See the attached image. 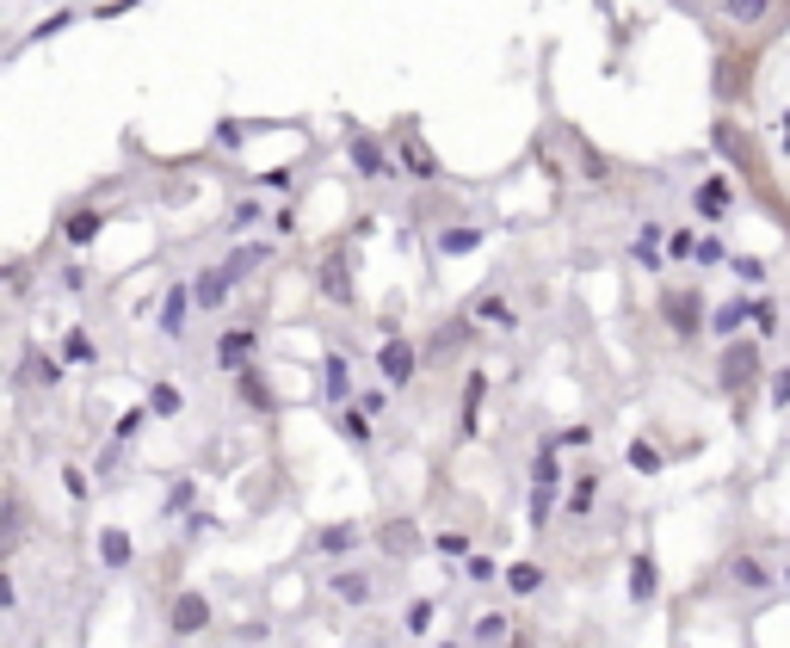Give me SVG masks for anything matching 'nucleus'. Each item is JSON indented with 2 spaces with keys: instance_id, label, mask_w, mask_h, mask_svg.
I'll use <instances>...</instances> for the list:
<instances>
[{
  "instance_id": "1",
  "label": "nucleus",
  "mask_w": 790,
  "mask_h": 648,
  "mask_svg": "<svg viewBox=\"0 0 790 648\" xmlns=\"http://www.w3.org/2000/svg\"><path fill=\"white\" fill-rule=\"evenodd\" d=\"M556 451L544 445V451H537V463H531V525L537 531H544V519H550V500H556Z\"/></svg>"
},
{
  "instance_id": "41",
  "label": "nucleus",
  "mask_w": 790,
  "mask_h": 648,
  "mask_svg": "<svg viewBox=\"0 0 790 648\" xmlns=\"http://www.w3.org/2000/svg\"><path fill=\"white\" fill-rule=\"evenodd\" d=\"M62 25H68V13H50V19H44L38 31H31V38H56V31H62Z\"/></svg>"
},
{
  "instance_id": "34",
  "label": "nucleus",
  "mask_w": 790,
  "mask_h": 648,
  "mask_svg": "<svg viewBox=\"0 0 790 648\" xmlns=\"http://www.w3.org/2000/svg\"><path fill=\"white\" fill-rule=\"evenodd\" d=\"M667 254H673V260H692V254H698L692 229H673V235H667Z\"/></svg>"
},
{
  "instance_id": "32",
  "label": "nucleus",
  "mask_w": 790,
  "mask_h": 648,
  "mask_svg": "<svg viewBox=\"0 0 790 648\" xmlns=\"http://www.w3.org/2000/svg\"><path fill=\"white\" fill-rule=\"evenodd\" d=\"M149 408H155V414H179V389H173V383H155V389H149Z\"/></svg>"
},
{
  "instance_id": "27",
  "label": "nucleus",
  "mask_w": 790,
  "mask_h": 648,
  "mask_svg": "<svg viewBox=\"0 0 790 648\" xmlns=\"http://www.w3.org/2000/svg\"><path fill=\"white\" fill-rule=\"evenodd\" d=\"M352 544H358L352 525H328V531H321V550H328V556H340V550H352Z\"/></svg>"
},
{
  "instance_id": "22",
  "label": "nucleus",
  "mask_w": 790,
  "mask_h": 648,
  "mask_svg": "<svg viewBox=\"0 0 790 648\" xmlns=\"http://www.w3.org/2000/svg\"><path fill=\"white\" fill-rule=\"evenodd\" d=\"M507 630H513V624L500 618V611H488V618H476V642H482V648H500V642H507Z\"/></svg>"
},
{
  "instance_id": "5",
  "label": "nucleus",
  "mask_w": 790,
  "mask_h": 648,
  "mask_svg": "<svg viewBox=\"0 0 790 648\" xmlns=\"http://www.w3.org/2000/svg\"><path fill=\"white\" fill-rule=\"evenodd\" d=\"M186 315H192V284H167V297H161V334L179 340V334H186Z\"/></svg>"
},
{
  "instance_id": "20",
  "label": "nucleus",
  "mask_w": 790,
  "mask_h": 648,
  "mask_svg": "<svg viewBox=\"0 0 790 648\" xmlns=\"http://www.w3.org/2000/svg\"><path fill=\"white\" fill-rule=\"evenodd\" d=\"M507 587L513 593H537V587H544V568H537V562H513L507 568Z\"/></svg>"
},
{
  "instance_id": "9",
  "label": "nucleus",
  "mask_w": 790,
  "mask_h": 648,
  "mask_svg": "<svg viewBox=\"0 0 790 648\" xmlns=\"http://www.w3.org/2000/svg\"><path fill=\"white\" fill-rule=\"evenodd\" d=\"M655 593H661V568H655V556H636V562H630V599H636V605H649Z\"/></svg>"
},
{
  "instance_id": "17",
  "label": "nucleus",
  "mask_w": 790,
  "mask_h": 648,
  "mask_svg": "<svg viewBox=\"0 0 790 648\" xmlns=\"http://www.w3.org/2000/svg\"><path fill=\"white\" fill-rule=\"evenodd\" d=\"M340 439L371 445V414H365V408H340Z\"/></svg>"
},
{
  "instance_id": "8",
  "label": "nucleus",
  "mask_w": 790,
  "mask_h": 648,
  "mask_svg": "<svg viewBox=\"0 0 790 648\" xmlns=\"http://www.w3.org/2000/svg\"><path fill=\"white\" fill-rule=\"evenodd\" d=\"M235 395H241V408H254V414H272V389H266V377L247 365V371H235Z\"/></svg>"
},
{
  "instance_id": "44",
  "label": "nucleus",
  "mask_w": 790,
  "mask_h": 648,
  "mask_svg": "<svg viewBox=\"0 0 790 648\" xmlns=\"http://www.w3.org/2000/svg\"><path fill=\"white\" fill-rule=\"evenodd\" d=\"M784 587H790V568H784Z\"/></svg>"
},
{
  "instance_id": "36",
  "label": "nucleus",
  "mask_w": 790,
  "mask_h": 648,
  "mask_svg": "<svg viewBox=\"0 0 790 648\" xmlns=\"http://www.w3.org/2000/svg\"><path fill=\"white\" fill-rule=\"evenodd\" d=\"M433 544H439V556H470V537H463V531H439Z\"/></svg>"
},
{
  "instance_id": "31",
  "label": "nucleus",
  "mask_w": 790,
  "mask_h": 648,
  "mask_svg": "<svg viewBox=\"0 0 790 648\" xmlns=\"http://www.w3.org/2000/svg\"><path fill=\"white\" fill-rule=\"evenodd\" d=\"M62 352H68V358H75V365H93V358H99V352H93V340H87L81 328H75V334H68V340H62Z\"/></svg>"
},
{
  "instance_id": "45",
  "label": "nucleus",
  "mask_w": 790,
  "mask_h": 648,
  "mask_svg": "<svg viewBox=\"0 0 790 648\" xmlns=\"http://www.w3.org/2000/svg\"><path fill=\"white\" fill-rule=\"evenodd\" d=\"M445 648H451V642H445Z\"/></svg>"
},
{
  "instance_id": "38",
  "label": "nucleus",
  "mask_w": 790,
  "mask_h": 648,
  "mask_svg": "<svg viewBox=\"0 0 790 648\" xmlns=\"http://www.w3.org/2000/svg\"><path fill=\"white\" fill-rule=\"evenodd\" d=\"M402 155H408V167H414V173H433V155H426L420 142H402Z\"/></svg>"
},
{
  "instance_id": "39",
  "label": "nucleus",
  "mask_w": 790,
  "mask_h": 648,
  "mask_svg": "<svg viewBox=\"0 0 790 648\" xmlns=\"http://www.w3.org/2000/svg\"><path fill=\"white\" fill-rule=\"evenodd\" d=\"M62 488H68V494H75V500H87V476L75 470V463H68V470H62Z\"/></svg>"
},
{
  "instance_id": "14",
  "label": "nucleus",
  "mask_w": 790,
  "mask_h": 648,
  "mask_svg": "<svg viewBox=\"0 0 790 648\" xmlns=\"http://www.w3.org/2000/svg\"><path fill=\"white\" fill-rule=\"evenodd\" d=\"M99 562L105 568H130V537L112 525V531H99Z\"/></svg>"
},
{
  "instance_id": "7",
  "label": "nucleus",
  "mask_w": 790,
  "mask_h": 648,
  "mask_svg": "<svg viewBox=\"0 0 790 648\" xmlns=\"http://www.w3.org/2000/svg\"><path fill=\"white\" fill-rule=\"evenodd\" d=\"M753 371H760V352H753V340L723 352V389H741V383H753Z\"/></svg>"
},
{
  "instance_id": "43",
  "label": "nucleus",
  "mask_w": 790,
  "mask_h": 648,
  "mask_svg": "<svg viewBox=\"0 0 790 648\" xmlns=\"http://www.w3.org/2000/svg\"><path fill=\"white\" fill-rule=\"evenodd\" d=\"M470 581H494V562L488 556H470Z\"/></svg>"
},
{
  "instance_id": "42",
  "label": "nucleus",
  "mask_w": 790,
  "mask_h": 648,
  "mask_svg": "<svg viewBox=\"0 0 790 648\" xmlns=\"http://www.w3.org/2000/svg\"><path fill=\"white\" fill-rule=\"evenodd\" d=\"M735 272H741L747 284H760V278H766V266H760V260H735Z\"/></svg>"
},
{
  "instance_id": "24",
  "label": "nucleus",
  "mask_w": 790,
  "mask_h": 648,
  "mask_svg": "<svg viewBox=\"0 0 790 648\" xmlns=\"http://www.w3.org/2000/svg\"><path fill=\"white\" fill-rule=\"evenodd\" d=\"M661 235H667L661 223H642V235H636V260H642V266H655V254H661Z\"/></svg>"
},
{
  "instance_id": "40",
  "label": "nucleus",
  "mask_w": 790,
  "mask_h": 648,
  "mask_svg": "<svg viewBox=\"0 0 790 648\" xmlns=\"http://www.w3.org/2000/svg\"><path fill=\"white\" fill-rule=\"evenodd\" d=\"M772 408H790V371L772 377Z\"/></svg>"
},
{
  "instance_id": "2",
  "label": "nucleus",
  "mask_w": 790,
  "mask_h": 648,
  "mask_svg": "<svg viewBox=\"0 0 790 648\" xmlns=\"http://www.w3.org/2000/svg\"><path fill=\"white\" fill-rule=\"evenodd\" d=\"M377 371H383V383L408 389V383H414V371H420V352H414L408 340H389V346L377 352Z\"/></svg>"
},
{
  "instance_id": "26",
  "label": "nucleus",
  "mask_w": 790,
  "mask_h": 648,
  "mask_svg": "<svg viewBox=\"0 0 790 648\" xmlns=\"http://www.w3.org/2000/svg\"><path fill=\"white\" fill-rule=\"evenodd\" d=\"M476 321H488V328H513V309L500 303V297H482L476 303Z\"/></svg>"
},
{
  "instance_id": "30",
  "label": "nucleus",
  "mask_w": 790,
  "mask_h": 648,
  "mask_svg": "<svg viewBox=\"0 0 790 648\" xmlns=\"http://www.w3.org/2000/svg\"><path fill=\"white\" fill-rule=\"evenodd\" d=\"M433 630V599H414L408 605V636H426Z\"/></svg>"
},
{
  "instance_id": "3",
  "label": "nucleus",
  "mask_w": 790,
  "mask_h": 648,
  "mask_svg": "<svg viewBox=\"0 0 790 648\" xmlns=\"http://www.w3.org/2000/svg\"><path fill=\"white\" fill-rule=\"evenodd\" d=\"M167 624H173V636H198L210 624V599L204 593H179L173 611H167Z\"/></svg>"
},
{
  "instance_id": "35",
  "label": "nucleus",
  "mask_w": 790,
  "mask_h": 648,
  "mask_svg": "<svg viewBox=\"0 0 790 648\" xmlns=\"http://www.w3.org/2000/svg\"><path fill=\"white\" fill-rule=\"evenodd\" d=\"M593 494H599V476H581V482H574V500H568V507H574V513H587V507H593Z\"/></svg>"
},
{
  "instance_id": "11",
  "label": "nucleus",
  "mask_w": 790,
  "mask_h": 648,
  "mask_svg": "<svg viewBox=\"0 0 790 648\" xmlns=\"http://www.w3.org/2000/svg\"><path fill=\"white\" fill-rule=\"evenodd\" d=\"M482 395H488V377L470 371L463 377V439H476V420H482Z\"/></svg>"
},
{
  "instance_id": "10",
  "label": "nucleus",
  "mask_w": 790,
  "mask_h": 648,
  "mask_svg": "<svg viewBox=\"0 0 790 648\" xmlns=\"http://www.w3.org/2000/svg\"><path fill=\"white\" fill-rule=\"evenodd\" d=\"M321 389H328V402H352V371H346V358L340 352H328V365H321Z\"/></svg>"
},
{
  "instance_id": "33",
  "label": "nucleus",
  "mask_w": 790,
  "mask_h": 648,
  "mask_svg": "<svg viewBox=\"0 0 790 648\" xmlns=\"http://www.w3.org/2000/svg\"><path fill=\"white\" fill-rule=\"evenodd\" d=\"M142 420H149V408H124V420H118V432H112V439L124 445V439H136V432H142Z\"/></svg>"
},
{
  "instance_id": "37",
  "label": "nucleus",
  "mask_w": 790,
  "mask_h": 648,
  "mask_svg": "<svg viewBox=\"0 0 790 648\" xmlns=\"http://www.w3.org/2000/svg\"><path fill=\"white\" fill-rule=\"evenodd\" d=\"M321 297H328V303H346V278H340V266L321 272Z\"/></svg>"
},
{
  "instance_id": "15",
  "label": "nucleus",
  "mask_w": 790,
  "mask_h": 648,
  "mask_svg": "<svg viewBox=\"0 0 790 648\" xmlns=\"http://www.w3.org/2000/svg\"><path fill=\"white\" fill-rule=\"evenodd\" d=\"M729 198H735L729 179H704V186H698V210H704V216H723V210H729Z\"/></svg>"
},
{
  "instance_id": "23",
  "label": "nucleus",
  "mask_w": 790,
  "mask_h": 648,
  "mask_svg": "<svg viewBox=\"0 0 790 648\" xmlns=\"http://www.w3.org/2000/svg\"><path fill=\"white\" fill-rule=\"evenodd\" d=\"M661 463H667V457H661L649 439H636V445H630V470H642V476H661Z\"/></svg>"
},
{
  "instance_id": "21",
  "label": "nucleus",
  "mask_w": 790,
  "mask_h": 648,
  "mask_svg": "<svg viewBox=\"0 0 790 648\" xmlns=\"http://www.w3.org/2000/svg\"><path fill=\"white\" fill-rule=\"evenodd\" d=\"M723 13L741 19V25H760V19L772 13V0H723Z\"/></svg>"
},
{
  "instance_id": "6",
  "label": "nucleus",
  "mask_w": 790,
  "mask_h": 648,
  "mask_svg": "<svg viewBox=\"0 0 790 648\" xmlns=\"http://www.w3.org/2000/svg\"><path fill=\"white\" fill-rule=\"evenodd\" d=\"M661 315H667L673 334H698V315H704V309H698V291H692V297H686V291H667V297H661Z\"/></svg>"
},
{
  "instance_id": "28",
  "label": "nucleus",
  "mask_w": 790,
  "mask_h": 648,
  "mask_svg": "<svg viewBox=\"0 0 790 648\" xmlns=\"http://www.w3.org/2000/svg\"><path fill=\"white\" fill-rule=\"evenodd\" d=\"M383 550H389V556H395V550H414V525H408V519H395V525L383 531Z\"/></svg>"
},
{
  "instance_id": "12",
  "label": "nucleus",
  "mask_w": 790,
  "mask_h": 648,
  "mask_svg": "<svg viewBox=\"0 0 790 648\" xmlns=\"http://www.w3.org/2000/svg\"><path fill=\"white\" fill-rule=\"evenodd\" d=\"M192 303H198V309H223V303H229V266H223V272H204V278L192 284Z\"/></svg>"
},
{
  "instance_id": "13",
  "label": "nucleus",
  "mask_w": 790,
  "mask_h": 648,
  "mask_svg": "<svg viewBox=\"0 0 790 648\" xmlns=\"http://www.w3.org/2000/svg\"><path fill=\"white\" fill-rule=\"evenodd\" d=\"M729 581H735V587H747V593L772 587V581H766V562H760V556H735V562H729Z\"/></svg>"
},
{
  "instance_id": "18",
  "label": "nucleus",
  "mask_w": 790,
  "mask_h": 648,
  "mask_svg": "<svg viewBox=\"0 0 790 648\" xmlns=\"http://www.w3.org/2000/svg\"><path fill=\"white\" fill-rule=\"evenodd\" d=\"M334 599H346V605H365L371 599V581H365V574H334Z\"/></svg>"
},
{
  "instance_id": "4",
  "label": "nucleus",
  "mask_w": 790,
  "mask_h": 648,
  "mask_svg": "<svg viewBox=\"0 0 790 648\" xmlns=\"http://www.w3.org/2000/svg\"><path fill=\"white\" fill-rule=\"evenodd\" d=\"M254 352H260V334H254V328H229V334L217 340V365L241 371V365H254Z\"/></svg>"
},
{
  "instance_id": "29",
  "label": "nucleus",
  "mask_w": 790,
  "mask_h": 648,
  "mask_svg": "<svg viewBox=\"0 0 790 648\" xmlns=\"http://www.w3.org/2000/svg\"><path fill=\"white\" fill-rule=\"evenodd\" d=\"M352 161H358V173H383V155L371 149L365 136H352Z\"/></svg>"
},
{
  "instance_id": "16",
  "label": "nucleus",
  "mask_w": 790,
  "mask_h": 648,
  "mask_svg": "<svg viewBox=\"0 0 790 648\" xmlns=\"http://www.w3.org/2000/svg\"><path fill=\"white\" fill-rule=\"evenodd\" d=\"M476 247H482V229H470V223L439 235V254H476Z\"/></svg>"
},
{
  "instance_id": "25",
  "label": "nucleus",
  "mask_w": 790,
  "mask_h": 648,
  "mask_svg": "<svg viewBox=\"0 0 790 648\" xmlns=\"http://www.w3.org/2000/svg\"><path fill=\"white\" fill-rule=\"evenodd\" d=\"M753 309H760V303H729V309H716V321H710V328H716V334H735V328H741V321H747Z\"/></svg>"
},
{
  "instance_id": "19",
  "label": "nucleus",
  "mask_w": 790,
  "mask_h": 648,
  "mask_svg": "<svg viewBox=\"0 0 790 648\" xmlns=\"http://www.w3.org/2000/svg\"><path fill=\"white\" fill-rule=\"evenodd\" d=\"M68 241H75V247L99 241V210H75V216H68Z\"/></svg>"
}]
</instances>
